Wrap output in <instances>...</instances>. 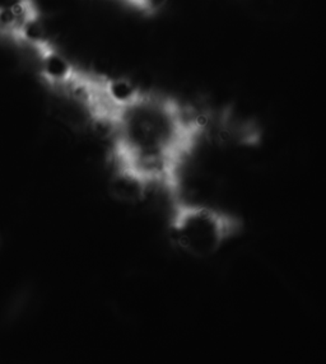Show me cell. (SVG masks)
I'll list each match as a JSON object with an SVG mask.
<instances>
[{
	"mask_svg": "<svg viewBox=\"0 0 326 364\" xmlns=\"http://www.w3.org/2000/svg\"><path fill=\"white\" fill-rule=\"evenodd\" d=\"M103 128L111 136L110 158L122 195L140 198L161 188L172 199L182 188L184 167L206 125L179 100L135 85L110 111Z\"/></svg>",
	"mask_w": 326,
	"mask_h": 364,
	"instance_id": "1",
	"label": "cell"
},
{
	"mask_svg": "<svg viewBox=\"0 0 326 364\" xmlns=\"http://www.w3.org/2000/svg\"><path fill=\"white\" fill-rule=\"evenodd\" d=\"M169 236L172 245L193 259L217 255L242 230L241 219L224 209L172 199Z\"/></svg>",
	"mask_w": 326,
	"mask_h": 364,
	"instance_id": "2",
	"label": "cell"
},
{
	"mask_svg": "<svg viewBox=\"0 0 326 364\" xmlns=\"http://www.w3.org/2000/svg\"><path fill=\"white\" fill-rule=\"evenodd\" d=\"M46 36L43 12L37 0L0 1V41L24 49L31 43Z\"/></svg>",
	"mask_w": 326,
	"mask_h": 364,
	"instance_id": "3",
	"label": "cell"
}]
</instances>
